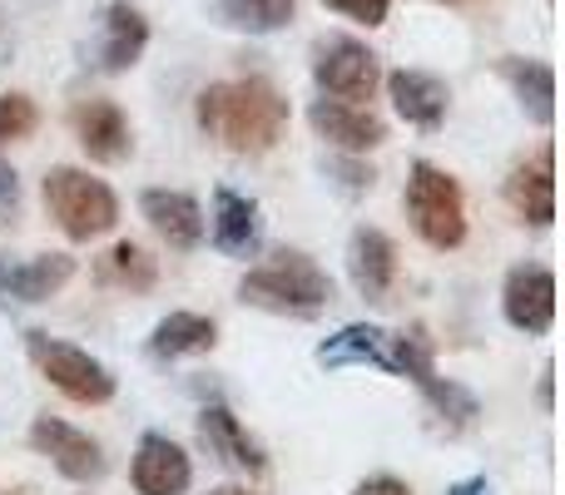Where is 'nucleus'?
Returning a JSON list of instances; mask_svg holds the SVG:
<instances>
[{
  "label": "nucleus",
  "mask_w": 565,
  "mask_h": 495,
  "mask_svg": "<svg viewBox=\"0 0 565 495\" xmlns=\"http://www.w3.org/2000/svg\"><path fill=\"white\" fill-rule=\"evenodd\" d=\"M199 129L218 139L234 154H268L282 134H288V99L278 95L268 79H218V85L199 89Z\"/></svg>",
  "instance_id": "f257e3e1"
},
{
  "label": "nucleus",
  "mask_w": 565,
  "mask_h": 495,
  "mask_svg": "<svg viewBox=\"0 0 565 495\" xmlns=\"http://www.w3.org/2000/svg\"><path fill=\"white\" fill-rule=\"evenodd\" d=\"M318 367L342 372V367H382L392 377L407 381H431L437 362H431V342L422 332H387L377 322H348L318 347Z\"/></svg>",
  "instance_id": "f03ea898"
},
{
  "label": "nucleus",
  "mask_w": 565,
  "mask_h": 495,
  "mask_svg": "<svg viewBox=\"0 0 565 495\" xmlns=\"http://www.w3.org/2000/svg\"><path fill=\"white\" fill-rule=\"evenodd\" d=\"M238 298L248 308L278 312V318H318L332 302V278L298 248H278L268 262L244 272L238 282Z\"/></svg>",
  "instance_id": "7ed1b4c3"
},
{
  "label": "nucleus",
  "mask_w": 565,
  "mask_h": 495,
  "mask_svg": "<svg viewBox=\"0 0 565 495\" xmlns=\"http://www.w3.org/2000/svg\"><path fill=\"white\" fill-rule=\"evenodd\" d=\"M402 204H407L412 228H417V238L427 248H437V252L461 248V238H467V198H461V184L447 169H437L431 159H417L407 169Z\"/></svg>",
  "instance_id": "20e7f679"
},
{
  "label": "nucleus",
  "mask_w": 565,
  "mask_h": 495,
  "mask_svg": "<svg viewBox=\"0 0 565 495\" xmlns=\"http://www.w3.org/2000/svg\"><path fill=\"white\" fill-rule=\"evenodd\" d=\"M45 208L70 244H89V238L109 234L119 224V198L105 179H95L89 169L60 164L45 174Z\"/></svg>",
  "instance_id": "39448f33"
},
{
  "label": "nucleus",
  "mask_w": 565,
  "mask_h": 495,
  "mask_svg": "<svg viewBox=\"0 0 565 495\" xmlns=\"http://www.w3.org/2000/svg\"><path fill=\"white\" fill-rule=\"evenodd\" d=\"M25 352L40 367V377L60 391V397L79 401V407H105L115 397V377H109L105 362H95L85 347L75 342H60L50 332H25Z\"/></svg>",
  "instance_id": "423d86ee"
},
{
  "label": "nucleus",
  "mask_w": 565,
  "mask_h": 495,
  "mask_svg": "<svg viewBox=\"0 0 565 495\" xmlns=\"http://www.w3.org/2000/svg\"><path fill=\"white\" fill-rule=\"evenodd\" d=\"M312 79H318L322 99H342V105H362L377 95L382 85V65L362 40L352 35H332L312 50Z\"/></svg>",
  "instance_id": "0eeeda50"
},
{
  "label": "nucleus",
  "mask_w": 565,
  "mask_h": 495,
  "mask_svg": "<svg viewBox=\"0 0 565 495\" xmlns=\"http://www.w3.org/2000/svg\"><path fill=\"white\" fill-rule=\"evenodd\" d=\"M30 446H35V456H45L65 481H75V486H95V481H105V471H109L99 441L89 437V431L60 421V417H35Z\"/></svg>",
  "instance_id": "6e6552de"
},
{
  "label": "nucleus",
  "mask_w": 565,
  "mask_h": 495,
  "mask_svg": "<svg viewBox=\"0 0 565 495\" xmlns=\"http://www.w3.org/2000/svg\"><path fill=\"white\" fill-rule=\"evenodd\" d=\"M501 312L516 332L526 337H546L551 322H556V272L536 268V262H521L507 272L501 282Z\"/></svg>",
  "instance_id": "1a4fd4ad"
},
{
  "label": "nucleus",
  "mask_w": 565,
  "mask_h": 495,
  "mask_svg": "<svg viewBox=\"0 0 565 495\" xmlns=\"http://www.w3.org/2000/svg\"><path fill=\"white\" fill-rule=\"evenodd\" d=\"M507 204L521 224L551 228L556 224V149L541 144L526 164H516L507 174Z\"/></svg>",
  "instance_id": "9d476101"
},
{
  "label": "nucleus",
  "mask_w": 565,
  "mask_h": 495,
  "mask_svg": "<svg viewBox=\"0 0 565 495\" xmlns=\"http://www.w3.org/2000/svg\"><path fill=\"white\" fill-rule=\"evenodd\" d=\"M139 214L149 218V228L174 252H194L209 238L204 208H199V198L184 194V189H145V194H139Z\"/></svg>",
  "instance_id": "9b49d317"
},
{
  "label": "nucleus",
  "mask_w": 565,
  "mask_h": 495,
  "mask_svg": "<svg viewBox=\"0 0 565 495\" xmlns=\"http://www.w3.org/2000/svg\"><path fill=\"white\" fill-rule=\"evenodd\" d=\"M348 278L362 302L382 308L397 288V244L382 228H352L348 238Z\"/></svg>",
  "instance_id": "f8f14e48"
},
{
  "label": "nucleus",
  "mask_w": 565,
  "mask_h": 495,
  "mask_svg": "<svg viewBox=\"0 0 565 495\" xmlns=\"http://www.w3.org/2000/svg\"><path fill=\"white\" fill-rule=\"evenodd\" d=\"M308 125L318 129V139H328L332 149H342L352 159H362L367 149H377L387 139V125L367 105H342V99H312Z\"/></svg>",
  "instance_id": "ddd939ff"
},
{
  "label": "nucleus",
  "mask_w": 565,
  "mask_h": 495,
  "mask_svg": "<svg viewBox=\"0 0 565 495\" xmlns=\"http://www.w3.org/2000/svg\"><path fill=\"white\" fill-rule=\"evenodd\" d=\"M135 491L139 495H189L194 486V461L184 456V446L159 431L139 437V451H135Z\"/></svg>",
  "instance_id": "4468645a"
},
{
  "label": "nucleus",
  "mask_w": 565,
  "mask_h": 495,
  "mask_svg": "<svg viewBox=\"0 0 565 495\" xmlns=\"http://www.w3.org/2000/svg\"><path fill=\"white\" fill-rule=\"evenodd\" d=\"M149 45V20L139 6L129 0H109L105 6V20H99V45H95V65L105 75H125V69L139 65Z\"/></svg>",
  "instance_id": "2eb2a0df"
},
{
  "label": "nucleus",
  "mask_w": 565,
  "mask_h": 495,
  "mask_svg": "<svg viewBox=\"0 0 565 495\" xmlns=\"http://www.w3.org/2000/svg\"><path fill=\"white\" fill-rule=\"evenodd\" d=\"M75 139L95 164H125L135 154L129 119L115 99H85V105H75Z\"/></svg>",
  "instance_id": "dca6fc26"
},
{
  "label": "nucleus",
  "mask_w": 565,
  "mask_h": 495,
  "mask_svg": "<svg viewBox=\"0 0 565 495\" xmlns=\"http://www.w3.org/2000/svg\"><path fill=\"white\" fill-rule=\"evenodd\" d=\"M199 441H204V451H209L214 461H224V466L244 471V476H264V471H268L264 446L248 437L244 421H238L234 411L224 407V401H214V407L199 411Z\"/></svg>",
  "instance_id": "f3484780"
},
{
  "label": "nucleus",
  "mask_w": 565,
  "mask_h": 495,
  "mask_svg": "<svg viewBox=\"0 0 565 495\" xmlns=\"http://www.w3.org/2000/svg\"><path fill=\"white\" fill-rule=\"evenodd\" d=\"M387 95H392V109H397L412 129H422V134H431V129L447 125L451 89L441 85L437 75H427V69H392Z\"/></svg>",
  "instance_id": "a211bd4d"
},
{
  "label": "nucleus",
  "mask_w": 565,
  "mask_h": 495,
  "mask_svg": "<svg viewBox=\"0 0 565 495\" xmlns=\"http://www.w3.org/2000/svg\"><path fill=\"white\" fill-rule=\"evenodd\" d=\"M75 278V258L65 252H35V258H0V298L45 302Z\"/></svg>",
  "instance_id": "6ab92c4d"
},
{
  "label": "nucleus",
  "mask_w": 565,
  "mask_h": 495,
  "mask_svg": "<svg viewBox=\"0 0 565 495\" xmlns=\"http://www.w3.org/2000/svg\"><path fill=\"white\" fill-rule=\"evenodd\" d=\"M214 248L224 258H254L264 248V218H258V204L234 189H218L214 194V228H209Z\"/></svg>",
  "instance_id": "aec40b11"
},
{
  "label": "nucleus",
  "mask_w": 565,
  "mask_h": 495,
  "mask_svg": "<svg viewBox=\"0 0 565 495\" xmlns=\"http://www.w3.org/2000/svg\"><path fill=\"white\" fill-rule=\"evenodd\" d=\"M497 69L511 85V95L521 99V109L546 129L551 119H556V69H551L546 60H526V55H507Z\"/></svg>",
  "instance_id": "412c9836"
},
{
  "label": "nucleus",
  "mask_w": 565,
  "mask_h": 495,
  "mask_svg": "<svg viewBox=\"0 0 565 495\" xmlns=\"http://www.w3.org/2000/svg\"><path fill=\"white\" fill-rule=\"evenodd\" d=\"M218 327L204 312H169L154 332H149V352L159 362H179V357H199V352H214Z\"/></svg>",
  "instance_id": "4be33fe9"
},
{
  "label": "nucleus",
  "mask_w": 565,
  "mask_h": 495,
  "mask_svg": "<svg viewBox=\"0 0 565 495\" xmlns=\"http://www.w3.org/2000/svg\"><path fill=\"white\" fill-rule=\"evenodd\" d=\"M204 6L224 30L244 35H274L298 15V0H204Z\"/></svg>",
  "instance_id": "5701e85b"
},
{
  "label": "nucleus",
  "mask_w": 565,
  "mask_h": 495,
  "mask_svg": "<svg viewBox=\"0 0 565 495\" xmlns=\"http://www.w3.org/2000/svg\"><path fill=\"white\" fill-rule=\"evenodd\" d=\"M95 278L105 282V288H115V292H149L159 282V262L149 258L139 244H115L105 252V258L95 262Z\"/></svg>",
  "instance_id": "b1692460"
},
{
  "label": "nucleus",
  "mask_w": 565,
  "mask_h": 495,
  "mask_svg": "<svg viewBox=\"0 0 565 495\" xmlns=\"http://www.w3.org/2000/svg\"><path fill=\"white\" fill-rule=\"evenodd\" d=\"M422 397H427V411L437 417V427L447 431V437H461V431H471V427H477V417H481V401L471 397L461 381L431 377V381H422Z\"/></svg>",
  "instance_id": "393cba45"
},
{
  "label": "nucleus",
  "mask_w": 565,
  "mask_h": 495,
  "mask_svg": "<svg viewBox=\"0 0 565 495\" xmlns=\"http://www.w3.org/2000/svg\"><path fill=\"white\" fill-rule=\"evenodd\" d=\"M35 125H40L35 99L20 95V89H6V95H0V139H10V144H15V139H30Z\"/></svg>",
  "instance_id": "a878e982"
},
{
  "label": "nucleus",
  "mask_w": 565,
  "mask_h": 495,
  "mask_svg": "<svg viewBox=\"0 0 565 495\" xmlns=\"http://www.w3.org/2000/svg\"><path fill=\"white\" fill-rule=\"evenodd\" d=\"M328 10H338V15H348V20H358V25H382V20L392 15V6L397 0H322Z\"/></svg>",
  "instance_id": "bb28decb"
},
{
  "label": "nucleus",
  "mask_w": 565,
  "mask_h": 495,
  "mask_svg": "<svg viewBox=\"0 0 565 495\" xmlns=\"http://www.w3.org/2000/svg\"><path fill=\"white\" fill-rule=\"evenodd\" d=\"M15 218H20V179L10 169V159L0 154V228L15 224Z\"/></svg>",
  "instance_id": "cd10ccee"
},
{
  "label": "nucleus",
  "mask_w": 565,
  "mask_h": 495,
  "mask_svg": "<svg viewBox=\"0 0 565 495\" xmlns=\"http://www.w3.org/2000/svg\"><path fill=\"white\" fill-rule=\"evenodd\" d=\"M328 174H338V184L348 189V194H362V189H372V179H377L367 164H358V159H352V154H348V159H332V164H328Z\"/></svg>",
  "instance_id": "c85d7f7f"
},
{
  "label": "nucleus",
  "mask_w": 565,
  "mask_h": 495,
  "mask_svg": "<svg viewBox=\"0 0 565 495\" xmlns=\"http://www.w3.org/2000/svg\"><path fill=\"white\" fill-rule=\"evenodd\" d=\"M352 495H412V486L407 481H397V476H367Z\"/></svg>",
  "instance_id": "c756f323"
},
{
  "label": "nucleus",
  "mask_w": 565,
  "mask_h": 495,
  "mask_svg": "<svg viewBox=\"0 0 565 495\" xmlns=\"http://www.w3.org/2000/svg\"><path fill=\"white\" fill-rule=\"evenodd\" d=\"M15 65V30H10V20H6V10H0V75Z\"/></svg>",
  "instance_id": "7c9ffc66"
},
{
  "label": "nucleus",
  "mask_w": 565,
  "mask_h": 495,
  "mask_svg": "<svg viewBox=\"0 0 565 495\" xmlns=\"http://www.w3.org/2000/svg\"><path fill=\"white\" fill-rule=\"evenodd\" d=\"M541 407H556V367H546V372H541Z\"/></svg>",
  "instance_id": "2f4dec72"
},
{
  "label": "nucleus",
  "mask_w": 565,
  "mask_h": 495,
  "mask_svg": "<svg viewBox=\"0 0 565 495\" xmlns=\"http://www.w3.org/2000/svg\"><path fill=\"white\" fill-rule=\"evenodd\" d=\"M447 495H491V486H487V476H471V481H457Z\"/></svg>",
  "instance_id": "473e14b6"
},
{
  "label": "nucleus",
  "mask_w": 565,
  "mask_h": 495,
  "mask_svg": "<svg viewBox=\"0 0 565 495\" xmlns=\"http://www.w3.org/2000/svg\"><path fill=\"white\" fill-rule=\"evenodd\" d=\"M204 495H254L248 486H218V491H204Z\"/></svg>",
  "instance_id": "72a5a7b5"
},
{
  "label": "nucleus",
  "mask_w": 565,
  "mask_h": 495,
  "mask_svg": "<svg viewBox=\"0 0 565 495\" xmlns=\"http://www.w3.org/2000/svg\"><path fill=\"white\" fill-rule=\"evenodd\" d=\"M437 6H461V0H437Z\"/></svg>",
  "instance_id": "f704fd0d"
},
{
  "label": "nucleus",
  "mask_w": 565,
  "mask_h": 495,
  "mask_svg": "<svg viewBox=\"0 0 565 495\" xmlns=\"http://www.w3.org/2000/svg\"><path fill=\"white\" fill-rule=\"evenodd\" d=\"M15 495H25V491H15Z\"/></svg>",
  "instance_id": "c9c22d12"
}]
</instances>
